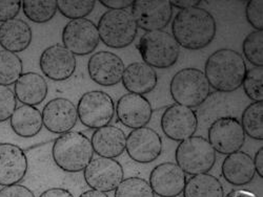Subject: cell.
Instances as JSON below:
<instances>
[{"mask_svg": "<svg viewBox=\"0 0 263 197\" xmlns=\"http://www.w3.org/2000/svg\"><path fill=\"white\" fill-rule=\"evenodd\" d=\"M33 32L24 19L14 18L0 25V47L11 53L25 52L32 43Z\"/></svg>", "mask_w": 263, "mask_h": 197, "instance_id": "cell-24", "label": "cell"}, {"mask_svg": "<svg viewBox=\"0 0 263 197\" xmlns=\"http://www.w3.org/2000/svg\"><path fill=\"white\" fill-rule=\"evenodd\" d=\"M0 197H36L34 192L23 185H12L0 189Z\"/></svg>", "mask_w": 263, "mask_h": 197, "instance_id": "cell-38", "label": "cell"}, {"mask_svg": "<svg viewBox=\"0 0 263 197\" xmlns=\"http://www.w3.org/2000/svg\"><path fill=\"white\" fill-rule=\"evenodd\" d=\"M25 16L34 24H47L57 13V0H25L21 5Z\"/></svg>", "mask_w": 263, "mask_h": 197, "instance_id": "cell-28", "label": "cell"}, {"mask_svg": "<svg viewBox=\"0 0 263 197\" xmlns=\"http://www.w3.org/2000/svg\"><path fill=\"white\" fill-rule=\"evenodd\" d=\"M125 149L134 162L148 164L161 156L162 139L157 131L149 127L137 128L126 137Z\"/></svg>", "mask_w": 263, "mask_h": 197, "instance_id": "cell-14", "label": "cell"}, {"mask_svg": "<svg viewBox=\"0 0 263 197\" xmlns=\"http://www.w3.org/2000/svg\"><path fill=\"white\" fill-rule=\"evenodd\" d=\"M95 0H59V13L71 20L82 19L89 16L95 9Z\"/></svg>", "mask_w": 263, "mask_h": 197, "instance_id": "cell-32", "label": "cell"}, {"mask_svg": "<svg viewBox=\"0 0 263 197\" xmlns=\"http://www.w3.org/2000/svg\"><path fill=\"white\" fill-rule=\"evenodd\" d=\"M160 125L168 139L182 142L195 135L198 128V118L192 108L174 104L162 114Z\"/></svg>", "mask_w": 263, "mask_h": 197, "instance_id": "cell-13", "label": "cell"}, {"mask_svg": "<svg viewBox=\"0 0 263 197\" xmlns=\"http://www.w3.org/2000/svg\"><path fill=\"white\" fill-rule=\"evenodd\" d=\"M83 171L86 185L103 193L115 191L124 178L123 167L114 159H93Z\"/></svg>", "mask_w": 263, "mask_h": 197, "instance_id": "cell-11", "label": "cell"}, {"mask_svg": "<svg viewBox=\"0 0 263 197\" xmlns=\"http://www.w3.org/2000/svg\"><path fill=\"white\" fill-rule=\"evenodd\" d=\"M176 164L185 174L198 175L210 172L215 166L216 151L201 136H193L177 146L175 152Z\"/></svg>", "mask_w": 263, "mask_h": 197, "instance_id": "cell-7", "label": "cell"}, {"mask_svg": "<svg viewBox=\"0 0 263 197\" xmlns=\"http://www.w3.org/2000/svg\"><path fill=\"white\" fill-rule=\"evenodd\" d=\"M241 125L250 138L263 140V101L251 103L242 113Z\"/></svg>", "mask_w": 263, "mask_h": 197, "instance_id": "cell-29", "label": "cell"}, {"mask_svg": "<svg viewBox=\"0 0 263 197\" xmlns=\"http://www.w3.org/2000/svg\"><path fill=\"white\" fill-rule=\"evenodd\" d=\"M78 119L87 128L98 129L109 125L114 119L113 98L102 91H91L81 96L77 104Z\"/></svg>", "mask_w": 263, "mask_h": 197, "instance_id": "cell-8", "label": "cell"}, {"mask_svg": "<svg viewBox=\"0 0 263 197\" xmlns=\"http://www.w3.org/2000/svg\"><path fill=\"white\" fill-rule=\"evenodd\" d=\"M99 3L109 10H126L129 7L132 8L134 0H100Z\"/></svg>", "mask_w": 263, "mask_h": 197, "instance_id": "cell-39", "label": "cell"}, {"mask_svg": "<svg viewBox=\"0 0 263 197\" xmlns=\"http://www.w3.org/2000/svg\"><path fill=\"white\" fill-rule=\"evenodd\" d=\"M42 121L50 133L62 135L72 130L78 121L77 107L65 98H55L45 105L42 111Z\"/></svg>", "mask_w": 263, "mask_h": 197, "instance_id": "cell-17", "label": "cell"}, {"mask_svg": "<svg viewBox=\"0 0 263 197\" xmlns=\"http://www.w3.org/2000/svg\"><path fill=\"white\" fill-rule=\"evenodd\" d=\"M115 197H155V193L147 181L132 177L120 183L115 190Z\"/></svg>", "mask_w": 263, "mask_h": 197, "instance_id": "cell-31", "label": "cell"}, {"mask_svg": "<svg viewBox=\"0 0 263 197\" xmlns=\"http://www.w3.org/2000/svg\"><path fill=\"white\" fill-rule=\"evenodd\" d=\"M183 197H224V189L216 177L209 173L193 175L186 181Z\"/></svg>", "mask_w": 263, "mask_h": 197, "instance_id": "cell-27", "label": "cell"}, {"mask_svg": "<svg viewBox=\"0 0 263 197\" xmlns=\"http://www.w3.org/2000/svg\"><path fill=\"white\" fill-rule=\"evenodd\" d=\"M137 49L143 62L153 69L172 68L180 55L178 42L165 31L146 32L141 36Z\"/></svg>", "mask_w": 263, "mask_h": 197, "instance_id": "cell-6", "label": "cell"}, {"mask_svg": "<svg viewBox=\"0 0 263 197\" xmlns=\"http://www.w3.org/2000/svg\"><path fill=\"white\" fill-rule=\"evenodd\" d=\"M263 2L262 0H250L246 6V18L248 23L256 30H263Z\"/></svg>", "mask_w": 263, "mask_h": 197, "instance_id": "cell-36", "label": "cell"}, {"mask_svg": "<svg viewBox=\"0 0 263 197\" xmlns=\"http://www.w3.org/2000/svg\"><path fill=\"white\" fill-rule=\"evenodd\" d=\"M201 3V0H181V2H179V0H173V2H171V5L172 7L179 10H186L190 8L198 7Z\"/></svg>", "mask_w": 263, "mask_h": 197, "instance_id": "cell-41", "label": "cell"}, {"mask_svg": "<svg viewBox=\"0 0 263 197\" xmlns=\"http://www.w3.org/2000/svg\"><path fill=\"white\" fill-rule=\"evenodd\" d=\"M115 112L119 122L132 129L145 127L153 117L151 102L142 95L132 93L123 95L118 100Z\"/></svg>", "mask_w": 263, "mask_h": 197, "instance_id": "cell-18", "label": "cell"}, {"mask_svg": "<svg viewBox=\"0 0 263 197\" xmlns=\"http://www.w3.org/2000/svg\"><path fill=\"white\" fill-rule=\"evenodd\" d=\"M125 65L122 59L111 52L100 51L93 54L87 62V72L96 84L104 87L121 82Z\"/></svg>", "mask_w": 263, "mask_h": 197, "instance_id": "cell-16", "label": "cell"}, {"mask_svg": "<svg viewBox=\"0 0 263 197\" xmlns=\"http://www.w3.org/2000/svg\"><path fill=\"white\" fill-rule=\"evenodd\" d=\"M23 2L20 0H0V23L16 18L21 10Z\"/></svg>", "mask_w": 263, "mask_h": 197, "instance_id": "cell-37", "label": "cell"}, {"mask_svg": "<svg viewBox=\"0 0 263 197\" xmlns=\"http://www.w3.org/2000/svg\"><path fill=\"white\" fill-rule=\"evenodd\" d=\"M28 158L23 148L12 143H0V186L17 185L28 172Z\"/></svg>", "mask_w": 263, "mask_h": 197, "instance_id": "cell-20", "label": "cell"}, {"mask_svg": "<svg viewBox=\"0 0 263 197\" xmlns=\"http://www.w3.org/2000/svg\"><path fill=\"white\" fill-rule=\"evenodd\" d=\"M170 93L176 104L194 108L208 100L211 95V85L204 72L186 68L174 75L170 83Z\"/></svg>", "mask_w": 263, "mask_h": 197, "instance_id": "cell-4", "label": "cell"}, {"mask_svg": "<svg viewBox=\"0 0 263 197\" xmlns=\"http://www.w3.org/2000/svg\"><path fill=\"white\" fill-rule=\"evenodd\" d=\"M186 181V174L177 164L166 162L152 170L148 184L160 197H177L182 194Z\"/></svg>", "mask_w": 263, "mask_h": 197, "instance_id": "cell-19", "label": "cell"}, {"mask_svg": "<svg viewBox=\"0 0 263 197\" xmlns=\"http://www.w3.org/2000/svg\"><path fill=\"white\" fill-rule=\"evenodd\" d=\"M10 125L14 134L20 138H33L37 136L42 127V114L35 106L21 105L10 119Z\"/></svg>", "mask_w": 263, "mask_h": 197, "instance_id": "cell-26", "label": "cell"}, {"mask_svg": "<svg viewBox=\"0 0 263 197\" xmlns=\"http://www.w3.org/2000/svg\"><path fill=\"white\" fill-rule=\"evenodd\" d=\"M17 108V99L9 86L0 85V123L11 119Z\"/></svg>", "mask_w": 263, "mask_h": 197, "instance_id": "cell-35", "label": "cell"}, {"mask_svg": "<svg viewBox=\"0 0 263 197\" xmlns=\"http://www.w3.org/2000/svg\"><path fill=\"white\" fill-rule=\"evenodd\" d=\"M173 37L179 47L197 51L209 47L217 34V23L212 13L196 7L181 10L172 24Z\"/></svg>", "mask_w": 263, "mask_h": 197, "instance_id": "cell-1", "label": "cell"}, {"mask_svg": "<svg viewBox=\"0 0 263 197\" xmlns=\"http://www.w3.org/2000/svg\"><path fill=\"white\" fill-rule=\"evenodd\" d=\"M39 197H74L73 194L63 188H51L42 192Z\"/></svg>", "mask_w": 263, "mask_h": 197, "instance_id": "cell-40", "label": "cell"}, {"mask_svg": "<svg viewBox=\"0 0 263 197\" xmlns=\"http://www.w3.org/2000/svg\"><path fill=\"white\" fill-rule=\"evenodd\" d=\"M24 64L20 57L6 50L0 51V85L10 86L17 82L24 73Z\"/></svg>", "mask_w": 263, "mask_h": 197, "instance_id": "cell-30", "label": "cell"}, {"mask_svg": "<svg viewBox=\"0 0 263 197\" xmlns=\"http://www.w3.org/2000/svg\"><path fill=\"white\" fill-rule=\"evenodd\" d=\"M224 197H258L255 193L248 190H233Z\"/></svg>", "mask_w": 263, "mask_h": 197, "instance_id": "cell-43", "label": "cell"}, {"mask_svg": "<svg viewBox=\"0 0 263 197\" xmlns=\"http://www.w3.org/2000/svg\"><path fill=\"white\" fill-rule=\"evenodd\" d=\"M253 161H254L256 173H258L259 177L262 179L263 178V147L259 148V150L256 152Z\"/></svg>", "mask_w": 263, "mask_h": 197, "instance_id": "cell-42", "label": "cell"}, {"mask_svg": "<svg viewBox=\"0 0 263 197\" xmlns=\"http://www.w3.org/2000/svg\"><path fill=\"white\" fill-rule=\"evenodd\" d=\"M245 57L254 67H263V31L251 32L243 40Z\"/></svg>", "mask_w": 263, "mask_h": 197, "instance_id": "cell-33", "label": "cell"}, {"mask_svg": "<svg viewBox=\"0 0 263 197\" xmlns=\"http://www.w3.org/2000/svg\"><path fill=\"white\" fill-rule=\"evenodd\" d=\"M39 67L48 79L65 81L74 75L77 69V60L67 48L56 43L41 53Z\"/></svg>", "mask_w": 263, "mask_h": 197, "instance_id": "cell-15", "label": "cell"}, {"mask_svg": "<svg viewBox=\"0 0 263 197\" xmlns=\"http://www.w3.org/2000/svg\"><path fill=\"white\" fill-rule=\"evenodd\" d=\"M124 89L132 94L146 95L156 89L158 76L156 71L144 62H133L124 69L122 80Z\"/></svg>", "mask_w": 263, "mask_h": 197, "instance_id": "cell-21", "label": "cell"}, {"mask_svg": "<svg viewBox=\"0 0 263 197\" xmlns=\"http://www.w3.org/2000/svg\"><path fill=\"white\" fill-rule=\"evenodd\" d=\"M62 42L63 47L74 55H90L100 42L97 26L86 18L71 20L62 30Z\"/></svg>", "mask_w": 263, "mask_h": 197, "instance_id": "cell-10", "label": "cell"}, {"mask_svg": "<svg viewBox=\"0 0 263 197\" xmlns=\"http://www.w3.org/2000/svg\"><path fill=\"white\" fill-rule=\"evenodd\" d=\"M14 85L16 99L24 105H39L46 100L49 93L47 80L34 72L24 73Z\"/></svg>", "mask_w": 263, "mask_h": 197, "instance_id": "cell-25", "label": "cell"}, {"mask_svg": "<svg viewBox=\"0 0 263 197\" xmlns=\"http://www.w3.org/2000/svg\"><path fill=\"white\" fill-rule=\"evenodd\" d=\"M221 171L224 180L233 186L248 185L256 175L253 158L245 151H237L227 156Z\"/></svg>", "mask_w": 263, "mask_h": 197, "instance_id": "cell-23", "label": "cell"}, {"mask_svg": "<svg viewBox=\"0 0 263 197\" xmlns=\"http://www.w3.org/2000/svg\"><path fill=\"white\" fill-rule=\"evenodd\" d=\"M91 140L79 131H69L60 135L52 148L53 160L64 172L83 171L94 157Z\"/></svg>", "mask_w": 263, "mask_h": 197, "instance_id": "cell-3", "label": "cell"}, {"mask_svg": "<svg viewBox=\"0 0 263 197\" xmlns=\"http://www.w3.org/2000/svg\"><path fill=\"white\" fill-rule=\"evenodd\" d=\"M263 67H254L247 71L245 80L242 82L243 91L246 95L253 102L263 101Z\"/></svg>", "mask_w": 263, "mask_h": 197, "instance_id": "cell-34", "label": "cell"}, {"mask_svg": "<svg viewBox=\"0 0 263 197\" xmlns=\"http://www.w3.org/2000/svg\"><path fill=\"white\" fill-rule=\"evenodd\" d=\"M79 197H109V196L106 195V193H103L97 190H87L82 194H80Z\"/></svg>", "mask_w": 263, "mask_h": 197, "instance_id": "cell-44", "label": "cell"}, {"mask_svg": "<svg viewBox=\"0 0 263 197\" xmlns=\"http://www.w3.org/2000/svg\"><path fill=\"white\" fill-rule=\"evenodd\" d=\"M208 141L216 152L229 156L243 147L246 133L237 118L221 117L211 124Z\"/></svg>", "mask_w": 263, "mask_h": 197, "instance_id": "cell-9", "label": "cell"}, {"mask_svg": "<svg viewBox=\"0 0 263 197\" xmlns=\"http://www.w3.org/2000/svg\"><path fill=\"white\" fill-rule=\"evenodd\" d=\"M91 143L94 152L100 158L116 159L125 151L126 136L122 129L107 125L95 130Z\"/></svg>", "mask_w": 263, "mask_h": 197, "instance_id": "cell-22", "label": "cell"}, {"mask_svg": "<svg viewBox=\"0 0 263 197\" xmlns=\"http://www.w3.org/2000/svg\"><path fill=\"white\" fill-rule=\"evenodd\" d=\"M97 30L103 45L111 49H125L136 39L138 27L130 12L108 10L98 21Z\"/></svg>", "mask_w": 263, "mask_h": 197, "instance_id": "cell-5", "label": "cell"}, {"mask_svg": "<svg viewBox=\"0 0 263 197\" xmlns=\"http://www.w3.org/2000/svg\"><path fill=\"white\" fill-rule=\"evenodd\" d=\"M247 71L242 55L231 49H220L208 58L204 75L217 92L232 93L242 86Z\"/></svg>", "mask_w": 263, "mask_h": 197, "instance_id": "cell-2", "label": "cell"}, {"mask_svg": "<svg viewBox=\"0 0 263 197\" xmlns=\"http://www.w3.org/2000/svg\"><path fill=\"white\" fill-rule=\"evenodd\" d=\"M130 13L141 30L162 31L171 23L173 7L168 0H135Z\"/></svg>", "mask_w": 263, "mask_h": 197, "instance_id": "cell-12", "label": "cell"}]
</instances>
